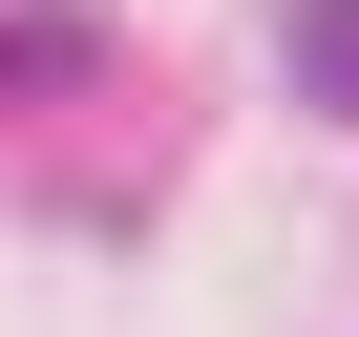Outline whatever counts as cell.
Returning a JSON list of instances; mask_svg holds the SVG:
<instances>
[{
    "mask_svg": "<svg viewBox=\"0 0 359 337\" xmlns=\"http://www.w3.org/2000/svg\"><path fill=\"white\" fill-rule=\"evenodd\" d=\"M296 85H317V106L359 127V0H296Z\"/></svg>",
    "mask_w": 359,
    "mask_h": 337,
    "instance_id": "6da1fadb",
    "label": "cell"
}]
</instances>
